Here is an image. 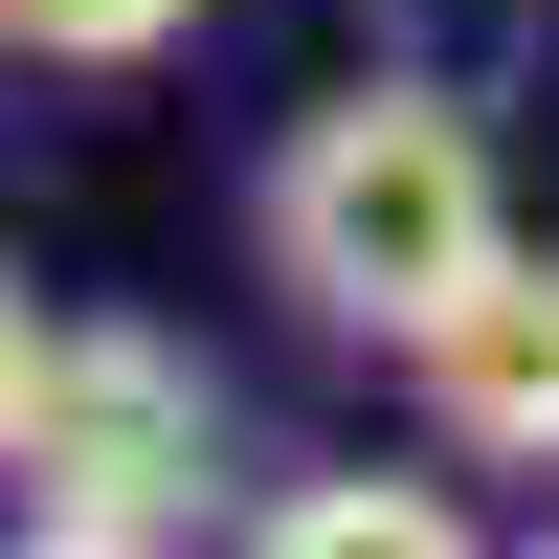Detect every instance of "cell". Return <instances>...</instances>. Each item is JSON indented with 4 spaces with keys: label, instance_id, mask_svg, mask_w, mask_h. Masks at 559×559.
Instances as JSON below:
<instances>
[{
    "label": "cell",
    "instance_id": "obj_1",
    "mask_svg": "<svg viewBox=\"0 0 559 559\" xmlns=\"http://www.w3.org/2000/svg\"><path fill=\"white\" fill-rule=\"evenodd\" d=\"M515 247V179H492V134L448 112V90H336V112H292L269 134V292H313L336 336H426L471 269Z\"/></svg>",
    "mask_w": 559,
    "mask_h": 559
},
{
    "label": "cell",
    "instance_id": "obj_2",
    "mask_svg": "<svg viewBox=\"0 0 559 559\" xmlns=\"http://www.w3.org/2000/svg\"><path fill=\"white\" fill-rule=\"evenodd\" d=\"M202 471H224L202 358H179V336H134V313H90V336L45 358V403H23V537H68V559L202 537Z\"/></svg>",
    "mask_w": 559,
    "mask_h": 559
},
{
    "label": "cell",
    "instance_id": "obj_3",
    "mask_svg": "<svg viewBox=\"0 0 559 559\" xmlns=\"http://www.w3.org/2000/svg\"><path fill=\"white\" fill-rule=\"evenodd\" d=\"M403 381H426V426L471 448V471H559V247H492L471 292L403 336Z\"/></svg>",
    "mask_w": 559,
    "mask_h": 559
},
{
    "label": "cell",
    "instance_id": "obj_4",
    "mask_svg": "<svg viewBox=\"0 0 559 559\" xmlns=\"http://www.w3.org/2000/svg\"><path fill=\"white\" fill-rule=\"evenodd\" d=\"M269 559H448V492L336 471V492H269Z\"/></svg>",
    "mask_w": 559,
    "mask_h": 559
},
{
    "label": "cell",
    "instance_id": "obj_5",
    "mask_svg": "<svg viewBox=\"0 0 559 559\" xmlns=\"http://www.w3.org/2000/svg\"><path fill=\"white\" fill-rule=\"evenodd\" d=\"M179 23L202 0H0V45H45V68H157Z\"/></svg>",
    "mask_w": 559,
    "mask_h": 559
},
{
    "label": "cell",
    "instance_id": "obj_6",
    "mask_svg": "<svg viewBox=\"0 0 559 559\" xmlns=\"http://www.w3.org/2000/svg\"><path fill=\"white\" fill-rule=\"evenodd\" d=\"M45 358H68V336H45V313H23V269H0V471H23V403H45Z\"/></svg>",
    "mask_w": 559,
    "mask_h": 559
}]
</instances>
